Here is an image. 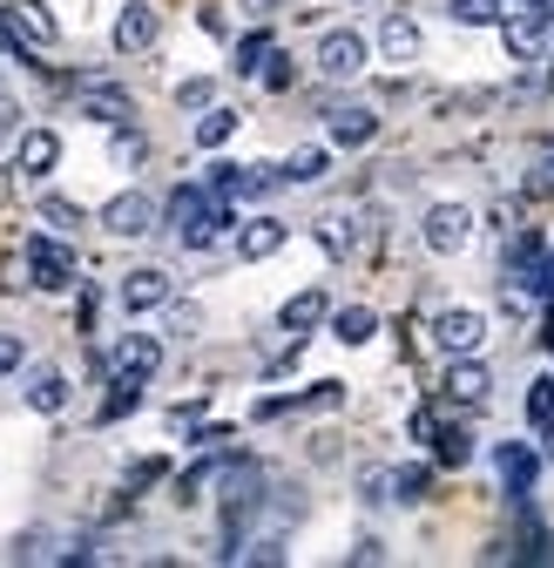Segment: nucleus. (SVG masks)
I'll return each mask as SVG.
<instances>
[{
  "label": "nucleus",
  "instance_id": "17",
  "mask_svg": "<svg viewBox=\"0 0 554 568\" xmlns=\"http://www.w3.org/2000/svg\"><path fill=\"white\" fill-rule=\"evenodd\" d=\"M325 292H298V298H285V312H277V325H285L291 338H305V332H318L325 325Z\"/></svg>",
  "mask_w": 554,
  "mask_h": 568
},
{
  "label": "nucleus",
  "instance_id": "9",
  "mask_svg": "<svg viewBox=\"0 0 554 568\" xmlns=\"http://www.w3.org/2000/svg\"><path fill=\"white\" fill-rule=\"evenodd\" d=\"M480 338H488V318H480V312H440L433 318V345L447 352V359H460V352H480Z\"/></svg>",
  "mask_w": 554,
  "mask_h": 568
},
{
  "label": "nucleus",
  "instance_id": "7",
  "mask_svg": "<svg viewBox=\"0 0 554 568\" xmlns=\"http://www.w3.org/2000/svg\"><path fill=\"white\" fill-rule=\"evenodd\" d=\"M163 366V338L156 332H122V345L109 352V373H122V379H150Z\"/></svg>",
  "mask_w": 554,
  "mask_h": 568
},
{
  "label": "nucleus",
  "instance_id": "27",
  "mask_svg": "<svg viewBox=\"0 0 554 568\" xmlns=\"http://www.w3.org/2000/svg\"><path fill=\"white\" fill-rule=\"evenodd\" d=\"M230 135H237V109H203V122H196V142H203V150H224Z\"/></svg>",
  "mask_w": 554,
  "mask_h": 568
},
{
  "label": "nucleus",
  "instance_id": "28",
  "mask_svg": "<svg viewBox=\"0 0 554 568\" xmlns=\"http://www.w3.org/2000/svg\"><path fill=\"white\" fill-rule=\"evenodd\" d=\"M217 474H224V460H196L183 480H176V501L189 508V501H203V487H217Z\"/></svg>",
  "mask_w": 554,
  "mask_h": 568
},
{
  "label": "nucleus",
  "instance_id": "14",
  "mask_svg": "<svg viewBox=\"0 0 554 568\" xmlns=\"http://www.w3.org/2000/svg\"><path fill=\"white\" fill-rule=\"evenodd\" d=\"M285 237H291V231L277 224V217H250V224L237 231V257H244V264H257V257H277V251H285Z\"/></svg>",
  "mask_w": 554,
  "mask_h": 568
},
{
  "label": "nucleus",
  "instance_id": "1",
  "mask_svg": "<svg viewBox=\"0 0 554 568\" xmlns=\"http://www.w3.org/2000/svg\"><path fill=\"white\" fill-rule=\"evenodd\" d=\"M547 28H554V8L547 0H507V14H501V41L514 61H534L547 48Z\"/></svg>",
  "mask_w": 554,
  "mask_h": 568
},
{
  "label": "nucleus",
  "instance_id": "30",
  "mask_svg": "<svg viewBox=\"0 0 554 568\" xmlns=\"http://www.w3.org/2000/svg\"><path fill=\"white\" fill-rule=\"evenodd\" d=\"M318 176H325V150H298L285 163V183H318Z\"/></svg>",
  "mask_w": 554,
  "mask_h": 568
},
{
  "label": "nucleus",
  "instance_id": "2",
  "mask_svg": "<svg viewBox=\"0 0 554 568\" xmlns=\"http://www.w3.org/2000/svg\"><path fill=\"white\" fill-rule=\"evenodd\" d=\"M0 28H8V41H14V54H21V61H28L34 48H54V41H61V28H54V14L41 8V0H8Z\"/></svg>",
  "mask_w": 554,
  "mask_h": 568
},
{
  "label": "nucleus",
  "instance_id": "21",
  "mask_svg": "<svg viewBox=\"0 0 554 568\" xmlns=\"http://www.w3.org/2000/svg\"><path fill=\"white\" fill-rule=\"evenodd\" d=\"M527 426L554 447V379H534V386H527Z\"/></svg>",
  "mask_w": 554,
  "mask_h": 568
},
{
  "label": "nucleus",
  "instance_id": "15",
  "mask_svg": "<svg viewBox=\"0 0 554 568\" xmlns=\"http://www.w3.org/2000/svg\"><path fill=\"white\" fill-rule=\"evenodd\" d=\"M14 163H21V176H48V170L61 163V135H54V129H28L21 150H14Z\"/></svg>",
  "mask_w": 554,
  "mask_h": 568
},
{
  "label": "nucleus",
  "instance_id": "23",
  "mask_svg": "<svg viewBox=\"0 0 554 568\" xmlns=\"http://www.w3.org/2000/svg\"><path fill=\"white\" fill-rule=\"evenodd\" d=\"M41 224H48L54 237H75L89 217H82V203H68V196H41Z\"/></svg>",
  "mask_w": 554,
  "mask_h": 568
},
{
  "label": "nucleus",
  "instance_id": "13",
  "mask_svg": "<svg viewBox=\"0 0 554 568\" xmlns=\"http://www.w3.org/2000/svg\"><path fill=\"white\" fill-rule=\"evenodd\" d=\"M494 467H501V487L514 494V501H521V494H534V474H541V454L534 447H521V440H507L501 454H494Z\"/></svg>",
  "mask_w": 554,
  "mask_h": 568
},
{
  "label": "nucleus",
  "instance_id": "6",
  "mask_svg": "<svg viewBox=\"0 0 554 568\" xmlns=\"http://www.w3.org/2000/svg\"><path fill=\"white\" fill-rule=\"evenodd\" d=\"M102 231H115V237H143V231H156V203H150L143 190L109 196V203H102Z\"/></svg>",
  "mask_w": 554,
  "mask_h": 568
},
{
  "label": "nucleus",
  "instance_id": "32",
  "mask_svg": "<svg viewBox=\"0 0 554 568\" xmlns=\"http://www.w3.org/2000/svg\"><path fill=\"white\" fill-rule=\"evenodd\" d=\"M359 501H372V508L392 501V467H366V474H359Z\"/></svg>",
  "mask_w": 554,
  "mask_h": 568
},
{
  "label": "nucleus",
  "instance_id": "39",
  "mask_svg": "<svg viewBox=\"0 0 554 568\" xmlns=\"http://www.w3.org/2000/svg\"><path fill=\"white\" fill-rule=\"evenodd\" d=\"M150 480H163V460H135L129 467V487H150Z\"/></svg>",
  "mask_w": 554,
  "mask_h": 568
},
{
  "label": "nucleus",
  "instance_id": "35",
  "mask_svg": "<svg viewBox=\"0 0 554 568\" xmlns=\"http://www.w3.org/2000/svg\"><path fill=\"white\" fill-rule=\"evenodd\" d=\"M318 237H325V251H338V257L352 251V224H345V217H325V224H318Z\"/></svg>",
  "mask_w": 554,
  "mask_h": 568
},
{
  "label": "nucleus",
  "instance_id": "20",
  "mask_svg": "<svg viewBox=\"0 0 554 568\" xmlns=\"http://www.w3.org/2000/svg\"><path fill=\"white\" fill-rule=\"evenodd\" d=\"M28 406H34V413H61V406H68V379H61L54 366H41V373L28 379Z\"/></svg>",
  "mask_w": 554,
  "mask_h": 568
},
{
  "label": "nucleus",
  "instance_id": "40",
  "mask_svg": "<svg viewBox=\"0 0 554 568\" xmlns=\"http://www.w3.org/2000/svg\"><path fill=\"white\" fill-rule=\"evenodd\" d=\"M8 129H21V102H14V95H0V135H8Z\"/></svg>",
  "mask_w": 554,
  "mask_h": 568
},
{
  "label": "nucleus",
  "instance_id": "25",
  "mask_svg": "<svg viewBox=\"0 0 554 568\" xmlns=\"http://www.w3.org/2000/svg\"><path fill=\"white\" fill-rule=\"evenodd\" d=\"M270 54H277V48H270V34H264V28H250V34L237 41V61H230V68H237V75H264V61H270Z\"/></svg>",
  "mask_w": 554,
  "mask_h": 568
},
{
  "label": "nucleus",
  "instance_id": "3",
  "mask_svg": "<svg viewBox=\"0 0 554 568\" xmlns=\"http://www.w3.org/2000/svg\"><path fill=\"white\" fill-rule=\"evenodd\" d=\"M366 34L359 28H331L325 41H318V75L325 82H352V75H366Z\"/></svg>",
  "mask_w": 554,
  "mask_h": 568
},
{
  "label": "nucleus",
  "instance_id": "24",
  "mask_svg": "<svg viewBox=\"0 0 554 568\" xmlns=\"http://www.w3.org/2000/svg\"><path fill=\"white\" fill-rule=\"evenodd\" d=\"M427 494H433V467H392V501L420 508Z\"/></svg>",
  "mask_w": 554,
  "mask_h": 568
},
{
  "label": "nucleus",
  "instance_id": "12",
  "mask_svg": "<svg viewBox=\"0 0 554 568\" xmlns=\"http://www.w3.org/2000/svg\"><path fill=\"white\" fill-rule=\"evenodd\" d=\"M325 115H331V142H345V150H366V142L379 135V115L366 102H331Z\"/></svg>",
  "mask_w": 554,
  "mask_h": 568
},
{
  "label": "nucleus",
  "instance_id": "37",
  "mask_svg": "<svg viewBox=\"0 0 554 568\" xmlns=\"http://www.w3.org/2000/svg\"><path fill=\"white\" fill-rule=\"evenodd\" d=\"M21 359H28L21 338H14V332H0V379H14V373H21Z\"/></svg>",
  "mask_w": 554,
  "mask_h": 568
},
{
  "label": "nucleus",
  "instance_id": "33",
  "mask_svg": "<svg viewBox=\"0 0 554 568\" xmlns=\"http://www.w3.org/2000/svg\"><path fill=\"white\" fill-rule=\"evenodd\" d=\"M143 156H150V142H143V135H135V129L122 122V129H115V163H122V170H135Z\"/></svg>",
  "mask_w": 554,
  "mask_h": 568
},
{
  "label": "nucleus",
  "instance_id": "31",
  "mask_svg": "<svg viewBox=\"0 0 554 568\" xmlns=\"http://www.w3.org/2000/svg\"><path fill=\"white\" fill-rule=\"evenodd\" d=\"M176 109H217V82H211V75L183 82V89H176Z\"/></svg>",
  "mask_w": 554,
  "mask_h": 568
},
{
  "label": "nucleus",
  "instance_id": "5",
  "mask_svg": "<svg viewBox=\"0 0 554 568\" xmlns=\"http://www.w3.org/2000/svg\"><path fill=\"white\" fill-rule=\"evenodd\" d=\"M420 237H427V251H440V257L466 251V237H473V210H466V203H433L427 224H420Z\"/></svg>",
  "mask_w": 554,
  "mask_h": 568
},
{
  "label": "nucleus",
  "instance_id": "41",
  "mask_svg": "<svg viewBox=\"0 0 554 568\" xmlns=\"http://www.w3.org/2000/svg\"><path fill=\"white\" fill-rule=\"evenodd\" d=\"M170 325H176V332H196L203 318H196V305H176V312H170Z\"/></svg>",
  "mask_w": 554,
  "mask_h": 568
},
{
  "label": "nucleus",
  "instance_id": "38",
  "mask_svg": "<svg viewBox=\"0 0 554 568\" xmlns=\"http://www.w3.org/2000/svg\"><path fill=\"white\" fill-rule=\"evenodd\" d=\"M264 89H291V54H270L264 61Z\"/></svg>",
  "mask_w": 554,
  "mask_h": 568
},
{
  "label": "nucleus",
  "instance_id": "29",
  "mask_svg": "<svg viewBox=\"0 0 554 568\" xmlns=\"http://www.w3.org/2000/svg\"><path fill=\"white\" fill-rule=\"evenodd\" d=\"M135 406H143V379H122V373H115V393L102 399V419H122V413H135Z\"/></svg>",
  "mask_w": 554,
  "mask_h": 568
},
{
  "label": "nucleus",
  "instance_id": "22",
  "mask_svg": "<svg viewBox=\"0 0 554 568\" xmlns=\"http://www.w3.org/2000/svg\"><path fill=\"white\" fill-rule=\"evenodd\" d=\"M447 14H453L460 28H501L507 0H447Z\"/></svg>",
  "mask_w": 554,
  "mask_h": 568
},
{
  "label": "nucleus",
  "instance_id": "11",
  "mask_svg": "<svg viewBox=\"0 0 554 568\" xmlns=\"http://www.w3.org/2000/svg\"><path fill=\"white\" fill-rule=\"evenodd\" d=\"M488 393H494V373L473 359V352H460V359L447 366V399H460V406H488Z\"/></svg>",
  "mask_w": 554,
  "mask_h": 568
},
{
  "label": "nucleus",
  "instance_id": "26",
  "mask_svg": "<svg viewBox=\"0 0 554 568\" xmlns=\"http://www.w3.org/2000/svg\"><path fill=\"white\" fill-rule=\"evenodd\" d=\"M433 460H440V467H466V460H473V434H466V426H440Z\"/></svg>",
  "mask_w": 554,
  "mask_h": 568
},
{
  "label": "nucleus",
  "instance_id": "43",
  "mask_svg": "<svg viewBox=\"0 0 554 568\" xmlns=\"http://www.w3.org/2000/svg\"><path fill=\"white\" fill-rule=\"evenodd\" d=\"M541 345H547V352H554V312H547V325H541Z\"/></svg>",
  "mask_w": 554,
  "mask_h": 568
},
{
  "label": "nucleus",
  "instance_id": "19",
  "mask_svg": "<svg viewBox=\"0 0 554 568\" xmlns=\"http://www.w3.org/2000/svg\"><path fill=\"white\" fill-rule=\"evenodd\" d=\"M372 332H379V312H372V305H345V312L331 318V338H338V345H366Z\"/></svg>",
  "mask_w": 554,
  "mask_h": 568
},
{
  "label": "nucleus",
  "instance_id": "18",
  "mask_svg": "<svg viewBox=\"0 0 554 568\" xmlns=\"http://www.w3.org/2000/svg\"><path fill=\"white\" fill-rule=\"evenodd\" d=\"M379 48H386V61H412V54H420V21H412V14H386L379 21Z\"/></svg>",
  "mask_w": 554,
  "mask_h": 568
},
{
  "label": "nucleus",
  "instance_id": "42",
  "mask_svg": "<svg viewBox=\"0 0 554 568\" xmlns=\"http://www.w3.org/2000/svg\"><path fill=\"white\" fill-rule=\"evenodd\" d=\"M244 14H257V21H264V14H277V0H244Z\"/></svg>",
  "mask_w": 554,
  "mask_h": 568
},
{
  "label": "nucleus",
  "instance_id": "34",
  "mask_svg": "<svg viewBox=\"0 0 554 568\" xmlns=\"http://www.w3.org/2000/svg\"><path fill=\"white\" fill-rule=\"evenodd\" d=\"M527 196H554V142L541 150V163H534V176H527Z\"/></svg>",
  "mask_w": 554,
  "mask_h": 568
},
{
  "label": "nucleus",
  "instance_id": "8",
  "mask_svg": "<svg viewBox=\"0 0 554 568\" xmlns=\"http://www.w3.org/2000/svg\"><path fill=\"white\" fill-rule=\"evenodd\" d=\"M115 298H122V312H129V318H143V312H163V305H170V271H156V264L129 271Z\"/></svg>",
  "mask_w": 554,
  "mask_h": 568
},
{
  "label": "nucleus",
  "instance_id": "16",
  "mask_svg": "<svg viewBox=\"0 0 554 568\" xmlns=\"http://www.w3.org/2000/svg\"><path fill=\"white\" fill-rule=\"evenodd\" d=\"M82 115H89V122L122 129V122H129V95H122L115 82H82Z\"/></svg>",
  "mask_w": 554,
  "mask_h": 568
},
{
  "label": "nucleus",
  "instance_id": "36",
  "mask_svg": "<svg viewBox=\"0 0 554 568\" xmlns=\"http://www.w3.org/2000/svg\"><path fill=\"white\" fill-rule=\"evenodd\" d=\"M406 434L433 447V440H440V406H420V413H412V426H406Z\"/></svg>",
  "mask_w": 554,
  "mask_h": 568
},
{
  "label": "nucleus",
  "instance_id": "10",
  "mask_svg": "<svg viewBox=\"0 0 554 568\" xmlns=\"http://www.w3.org/2000/svg\"><path fill=\"white\" fill-rule=\"evenodd\" d=\"M156 34H163V21H156L150 0H129L115 14V54H143V48H156Z\"/></svg>",
  "mask_w": 554,
  "mask_h": 568
},
{
  "label": "nucleus",
  "instance_id": "4",
  "mask_svg": "<svg viewBox=\"0 0 554 568\" xmlns=\"http://www.w3.org/2000/svg\"><path fill=\"white\" fill-rule=\"evenodd\" d=\"M21 264H28V277L41 284V292H68V284H75V251H68L61 237H28Z\"/></svg>",
  "mask_w": 554,
  "mask_h": 568
}]
</instances>
